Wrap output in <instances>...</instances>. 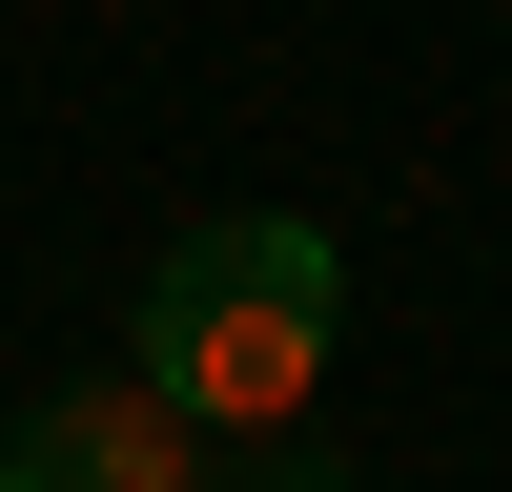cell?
<instances>
[{"label": "cell", "mask_w": 512, "mask_h": 492, "mask_svg": "<svg viewBox=\"0 0 512 492\" xmlns=\"http://www.w3.org/2000/svg\"><path fill=\"white\" fill-rule=\"evenodd\" d=\"M328 349H349V246H328L308 205H226V226H185V246L144 267L123 390L185 410V431H226V451H267V431H308Z\"/></svg>", "instance_id": "6da1fadb"}, {"label": "cell", "mask_w": 512, "mask_h": 492, "mask_svg": "<svg viewBox=\"0 0 512 492\" xmlns=\"http://www.w3.org/2000/svg\"><path fill=\"white\" fill-rule=\"evenodd\" d=\"M0 492H205V451H185V410H144L123 369H82V390H41L0 431Z\"/></svg>", "instance_id": "7a4b0ae2"}, {"label": "cell", "mask_w": 512, "mask_h": 492, "mask_svg": "<svg viewBox=\"0 0 512 492\" xmlns=\"http://www.w3.org/2000/svg\"><path fill=\"white\" fill-rule=\"evenodd\" d=\"M205 492H349L328 451H246V472H205Z\"/></svg>", "instance_id": "3957f363"}]
</instances>
